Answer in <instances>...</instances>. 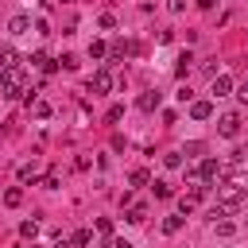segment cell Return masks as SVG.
<instances>
[{"instance_id":"6da1fadb","label":"cell","mask_w":248,"mask_h":248,"mask_svg":"<svg viewBox=\"0 0 248 248\" xmlns=\"http://www.w3.org/2000/svg\"><path fill=\"white\" fill-rule=\"evenodd\" d=\"M244 198H248V190H244L240 182H221V186H217V209H213V217L236 213V209L244 205Z\"/></svg>"},{"instance_id":"7a4b0ae2","label":"cell","mask_w":248,"mask_h":248,"mask_svg":"<svg viewBox=\"0 0 248 248\" xmlns=\"http://www.w3.org/2000/svg\"><path fill=\"white\" fill-rule=\"evenodd\" d=\"M0 89H4V97H27V78H23V70L16 66V70H4L0 74Z\"/></svg>"},{"instance_id":"3957f363","label":"cell","mask_w":248,"mask_h":248,"mask_svg":"<svg viewBox=\"0 0 248 248\" xmlns=\"http://www.w3.org/2000/svg\"><path fill=\"white\" fill-rule=\"evenodd\" d=\"M108 89H112V74L108 70H97L89 78V93H108Z\"/></svg>"},{"instance_id":"277c9868","label":"cell","mask_w":248,"mask_h":248,"mask_svg":"<svg viewBox=\"0 0 248 248\" xmlns=\"http://www.w3.org/2000/svg\"><path fill=\"white\" fill-rule=\"evenodd\" d=\"M217 132H221L225 140H232V136L240 132V116H236V112H229V116H221V120H217Z\"/></svg>"},{"instance_id":"5b68a950","label":"cell","mask_w":248,"mask_h":248,"mask_svg":"<svg viewBox=\"0 0 248 248\" xmlns=\"http://www.w3.org/2000/svg\"><path fill=\"white\" fill-rule=\"evenodd\" d=\"M217 174H221V163H217V159H205V163L198 167V178H202V182H213Z\"/></svg>"},{"instance_id":"8992f818","label":"cell","mask_w":248,"mask_h":248,"mask_svg":"<svg viewBox=\"0 0 248 248\" xmlns=\"http://www.w3.org/2000/svg\"><path fill=\"white\" fill-rule=\"evenodd\" d=\"M8 31H12V35H27V31H31V16H23V12H19V16H12Z\"/></svg>"},{"instance_id":"52a82bcc","label":"cell","mask_w":248,"mask_h":248,"mask_svg":"<svg viewBox=\"0 0 248 248\" xmlns=\"http://www.w3.org/2000/svg\"><path fill=\"white\" fill-rule=\"evenodd\" d=\"M229 93H232V78L229 74H217L213 78V97H229Z\"/></svg>"},{"instance_id":"ba28073f","label":"cell","mask_w":248,"mask_h":248,"mask_svg":"<svg viewBox=\"0 0 248 248\" xmlns=\"http://www.w3.org/2000/svg\"><path fill=\"white\" fill-rule=\"evenodd\" d=\"M16 66H19V54H16L12 46H0V74H4V70H16Z\"/></svg>"},{"instance_id":"9c48e42d","label":"cell","mask_w":248,"mask_h":248,"mask_svg":"<svg viewBox=\"0 0 248 248\" xmlns=\"http://www.w3.org/2000/svg\"><path fill=\"white\" fill-rule=\"evenodd\" d=\"M159 105H163V93H143V97H140V108H143V112H155Z\"/></svg>"},{"instance_id":"30bf717a","label":"cell","mask_w":248,"mask_h":248,"mask_svg":"<svg viewBox=\"0 0 248 248\" xmlns=\"http://www.w3.org/2000/svg\"><path fill=\"white\" fill-rule=\"evenodd\" d=\"M209 112H213L209 101H194V105H190V116H194V120H209Z\"/></svg>"},{"instance_id":"8fae6325","label":"cell","mask_w":248,"mask_h":248,"mask_svg":"<svg viewBox=\"0 0 248 248\" xmlns=\"http://www.w3.org/2000/svg\"><path fill=\"white\" fill-rule=\"evenodd\" d=\"M35 178H39V167H35V163L19 167V182H35Z\"/></svg>"},{"instance_id":"7c38bea8","label":"cell","mask_w":248,"mask_h":248,"mask_svg":"<svg viewBox=\"0 0 248 248\" xmlns=\"http://www.w3.org/2000/svg\"><path fill=\"white\" fill-rule=\"evenodd\" d=\"M19 202H23V190H19V186L4 190V205H19Z\"/></svg>"},{"instance_id":"4fadbf2b","label":"cell","mask_w":248,"mask_h":248,"mask_svg":"<svg viewBox=\"0 0 248 248\" xmlns=\"http://www.w3.org/2000/svg\"><path fill=\"white\" fill-rule=\"evenodd\" d=\"M143 217H147V209H143V205H132V209L124 213V221H132V225H140Z\"/></svg>"},{"instance_id":"5bb4252c","label":"cell","mask_w":248,"mask_h":248,"mask_svg":"<svg viewBox=\"0 0 248 248\" xmlns=\"http://www.w3.org/2000/svg\"><path fill=\"white\" fill-rule=\"evenodd\" d=\"M89 240H93V232H89V229H78V232H74V244H78V248H85Z\"/></svg>"},{"instance_id":"9a60e30c","label":"cell","mask_w":248,"mask_h":248,"mask_svg":"<svg viewBox=\"0 0 248 248\" xmlns=\"http://www.w3.org/2000/svg\"><path fill=\"white\" fill-rule=\"evenodd\" d=\"M89 58H105V43H101V39L89 43Z\"/></svg>"},{"instance_id":"2e32d148","label":"cell","mask_w":248,"mask_h":248,"mask_svg":"<svg viewBox=\"0 0 248 248\" xmlns=\"http://www.w3.org/2000/svg\"><path fill=\"white\" fill-rule=\"evenodd\" d=\"M128 182H132V186H147V170H132Z\"/></svg>"},{"instance_id":"e0dca14e","label":"cell","mask_w":248,"mask_h":248,"mask_svg":"<svg viewBox=\"0 0 248 248\" xmlns=\"http://www.w3.org/2000/svg\"><path fill=\"white\" fill-rule=\"evenodd\" d=\"M178 229H182V217H167L163 221V232H178Z\"/></svg>"},{"instance_id":"ac0fdd59","label":"cell","mask_w":248,"mask_h":248,"mask_svg":"<svg viewBox=\"0 0 248 248\" xmlns=\"http://www.w3.org/2000/svg\"><path fill=\"white\" fill-rule=\"evenodd\" d=\"M19 232H23V236H31V240H35V236H39V225H35V221H23V225H19Z\"/></svg>"},{"instance_id":"d6986e66","label":"cell","mask_w":248,"mask_h":248,"mask_svg":"<svg viewBox=\"0 0 248 248\" xmlns=\"http://www.w3.org/2000/svg\"><path fill=\"white\" fill-rule=\"evenodd\" d=\"M190 62H194V54H178V78L190 70Z\"/></svg>"},{"instance_id":"ffe728a7","label":"cell","mask_w":248,"mask_h":248,"mask_svg":"<svg viewBox=\"0 0 248 248\" xmlns=\"http://www.w3.org/2000/svg\"><path fill=\"white\" fill-rule=\"evenodd\" d=\"M35 116L46 120V116H50V105H46V101H35Z\"/></svg>"},{"instance_id":"44dd1931","label":"cell","mask_w":248,"mask_h":248,"mask_svg":"<svg viewBox=\"0 0 248 248\" xmlns=\"http://www.w3.org/2000/svg\"><path fill=\"white\" fill-rule=\"evenodd\" d=\"M163 163H167V167H170V170H174V167H182V155H178V151H170V155H167V159H163Z\"/></svg>"},{"instance_id":"7402d4cb","label":"cell","mask_w":248,"mask_h":248,"mask_svg":"<svg viewBox=\"0 0 248 248\" xmlns=\"http://www.w3.org/2000/svg\"><path fill=\"white\" fill-rule=\"evenodd\" d=\"M101 27H105V31H108V27H116V16H112V12H105V16H101Z\"/></svg>"},{"instance_id":"603a6c76","label":"cell","mask_w":248,"mask_h":248,"mask_svg":"<svg viewBox=\"0 0 248 248\" xmlns=\"http://www.w3.org/2000/svg\"><path fill=\"white\" fill-rule=\"evenodd\" d=\"M155 198H170V186L167 182H155Z\"/></svg>"},{"instance_id":"cb8c5ba5","label":"cell","mask_w":248,"mask_h":248,"mask_svg":"<svg viewBox=\"0 0 248 248\" xmlns=\"http://www.w3.org/2000/svg\"><path fill=\"white\" fill-rule=\"evenodd\" d=\"M194 205H198L194 198H182V202H178V209H182V213H194Z\"/></svg>"},{"instance_id":"d4e9b609","label":"cell","mask_w":248,"mask_h":248,"mask_svg":"<svg viewBox=\"0 0 248 248\" xmlns=\"http://www.w3.org/2000/svg\"><path fill=\"white\" fill-rule=\"evenodd\" d=\"M236 97H240V101H244V105H248V81H244V85H240V89H236Z\"/></svg>"},{"instance_id":"484cf974","label":"cell","mask_w":248,"mask_h":248,"mask_svg":"<svg viewBox=\"0 0 248 248\" xmlns=\"http://www.w3.org/2000/svg\"><path fill=\"white\" fill-rule=\"evenodd\" d=\"M112 248H132V244L128 240H112Z\"/></svg>"},{"instance_id":"4316f807","label":"cell","mask_w":248,"mask_h":248,"mask_svg":"<svg viewBox=\"0 0 248 248\" xmlns=\"http://www.w3.org/2000/svg\"><path fill=\"white\" fill-rule=\"evenodd\" d=\"M54 248H70V244H66V240H58V244H54Z\"/></svg>"}]
</instances>
